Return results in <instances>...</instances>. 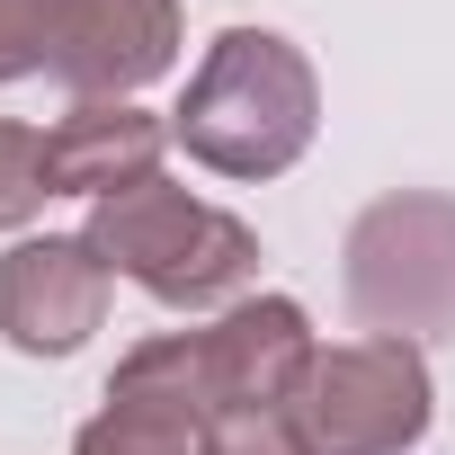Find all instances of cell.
I'll list each match as a JSON object with an SVG mask.
<instances>
[{
    "mask_svg": "<svg viewBox=\"0 0 455 455\" xmlns=\"http://www.w3.org/2000/svg\"><path fill=\"white\" fill-rule=\"evenodd\" d=\"M313 134H322V81L304 45H286L277 28H223L188 99L170 108V143H188V161H205L214 179H277L313 152Z\"/></svg>",
    "mask_w": 455,
    "mask_h": 455,
    "instance_id": "1",
    "label": "cell"
},
{
    "mask_svg": "<svg viewBox=\"0 0 455 455\" xmlns=\"http://www.w3.org/2000/svg\"><path fill=\"white\" fill-rule=\"evenodd\" d=\"M90 251L108 259V277H134L170 313H205V304L242 295L259 277V233L251 223L188 196V188H170V179L99 196L90 205Z\"/></svg>",
    "mask_w": 455,
    "mask_h": 455,
    "instance_id": "2",
    "label": "cell"
},
{
    "mask_svg": "<svg viewBox=\"0 0 455 455\" xmlns=\"http://www.w3.org/2000/svg\"><path fill=\"white\" fill-rule=\"evenodd\" d=\"M348 313L384 339H455V196L402 188L348 223Z\"/></svg>",
    "mask_w": 455,
    "mask_h": 455,
    "instance_id": "3",
    "label": "cell"
},
{
    "mask_svg": "<svg viewBox=\"0 0 455 455\" xmlns=\"http://www.w3.org/2000/svg\"><path fill=\"white\" fill-rule=\"evenodd\" d=\"M428 411H437V384H428V357L411 339H339V348H313L295 402H286V428L304 437V455H411L428 437Z\"/></svg>",
    "mask_w": 455,
    "mask_h": 455,
    "instance_id": "4",
    "label": "cell"
},
{
    "mask_svg": "<svg viewBox=\"0 0 455 455\" xmlns=\"http://www.w3.org/2000/svg\"><path fill=\"white\" fill-rule=\"evenodd\" d=\"M134 366H152L170 393H188L205 419L233 411H286L304 366H313V322L295 295H251L233 304L214 331H161L143 348H125Z\"/></svg>",
    "mask_w": 455,
    "mask_h": 455,
    "instance_id": "5",
    "label": "cell"
},
{
    "mask_svg": "<svg viewBox=\"0 0 455 455\" xmlns=\"http://www.w3.org/2000/svg\"><path fill=\"white\" fill-rule=\"evenodd\" d=\"M108 322V259L90 233H45L0 259V339L19 357H72Z\"/></svg>",
    "mask_w": 455,
    "mask_h": 455,
    "instance_id": "6",
    "label": "cell"
},
{
    "mask_svg": "<svg viewBox=\"0 0 455 455\" xmlns=\"http://www.w3.org/2000/svg\"><path fill=\"white\" fill-rule=\"evenodd\" d=\"M179 63V0H63L45 72L72 99H134Z\"/></svg>",
    "mask_w": 455,
    "mask_h": 455,
    "instance_id": "7",
    "label": "cell"
},
{
    "mask_svg": "<svg viewBox=\"0 0 455 455\" xmlns=\"http://www.w3.org/2000/svg\"><path fill=\"white\" fill-rule=\"evenodd\" d=\"M161 152H170V125L143 116L134 99H72V116L45 134V170H54V196H116V188H143L161 179Z\"/></svg>",
    "mask_w": 455,
    "mask_h": 455,
    "instance_id": "8",
    "label": "cell"
},
{
    "mask_svg": "<svg viewBox=\"0 0 455 455\" xmlns=\"http://www.w3.org/2000/svg\"><path fill=\"white\" fill-rule=\"evenodd\" d=\"M205 411L188 393H170L152 366H116L108 375V411L72 437V455H205Z\"/></svg>",
    "mask_w": 455,
    "mask_h": 455,
    "instance_id": "9",
    "label": "cell"
},
{
    "mask_svg": "<svg viewBox=\"0 0 455 455\" xmlns=\"http://www.w3.org/2000/svg\"><path fill=\"white\" fill-rule=\"evenodd\" d=\"M54 196V170H45V134L0 116V233H19V223H36Z\"/></svg>",
    "mask_w": 455,
    "mask_h": 455,
    "instance_id": "10",
    "label": "cell"
},
{
    "mask_svg": "<svg viewBox=\"0 0 455 455\" xmlns=\"http://www.w3.org/2000/svg\"><path fill=\"white\" fill-rule=\"evenodd\" d=\"M54 10H63V0H0V90L28 81V72H45V54H54Z\"/></svg>",
    "mask_w": 455,
    "mask_h": 455,
    "instance_id": "11",
    "label": "cell"
},
{
    "mask_svg": "<svg viewBox=\"0 0 455 455\" xmlns=\"http://www.w3.org/2000/svg\"><path fill=\"white\" fill-rule=\"evenodd\" d=\"M205 455H304V437L286 428V411H233L205 428Z\"/></svg>",
    "mask_w": 455,
    "mask_h": 455,
    "instance_id": "12",
    "label": "cell"
}]
</instances>
